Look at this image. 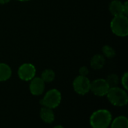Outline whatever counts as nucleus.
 Listing matches in <instances>:
<instances>
[{
    "mask_svg": "<svg viewBox=\"0 0 128 128\" xmlns=\"http://www.w3.org/2000/svg\"><path fill=\"white\" fill-rule=\"evenodd\" d=\"M52 128H64L62 125H60V124H58V125H56L54 126Z\"/></svg>",
    "mask_w": 128,
    "mask_h": 128,
    "instance_id": "21",
    "label": "nucleus"
},
{
    "mask_svg": "<svg viewBox=\"0 0 128 128\" xmlns=\"http://www.w3.org/2000/svg\"><path fill=\"white\" fill-rule=\"evenodd\" d=\"M91 81L87 76L78 75L73 81V88L74 91L80 95H86L90 91Z\"/></svg>",
    "mask_w": 128,
    "mask_h": 128,
    "instance_id": "5",
    "label": "nucleus"
},
{
    "mask_svg": "<svg viewBox=\"0 0 128 128\" xmlns=\"http://www.w3.org/2000/svg\"><path fill=\"white\" fill-rule=\"evenodd\" d=\"M105 65V57L103 54H95L90 60V66L95 70L101 69Z\"/></svg>",
    "mask_w": 128,
    "mask_h": 128,
    "instance_id": "11",
    "label": "nucleus"
},
{
    "mask_svg": "<svg viewBox=\"0 0 128 128\" xmlns=\"http://www.w3.org/2000/svg\"><path fill=\"white\" fill-rule=\"evenodd\" d=\"M110 128H128V119L126 116L120 115L112 120Z\"/></svg>",
    "mask_w": 128,
    "mask_h": 128,
    "instance_id": "12",
    "label": "nucleus"
},
{
    "mask_svg": "<svg viewBox=\"0 0 128 128\" xmlns=\"http://www.w3.org/2000/svg\"><path fill=\"white\" fill-rule=\"evenodd\" d=\"M45 90V82L40 77H34L29 84V91L34 96L43 94Z\"/></svg>",
    "mask_w": 128,
    "mask_h": 128,
    "instance_id": "8",
    "label": "nucleus"
},
{
    "mask_svg": "<svg viewBox=\"0 0 128 128\" xmlns=\"http://www.w3.org/2000/svg\"><path fill=\"white\" fill-rule=\"evenodd\" d=\"M12 75L10 67L4 63H0V82L8 81Z\"/></svg>",
    "mask_w": 128,
    "mask_h": 128,
    "instance_id": "13",
    "label": "nucleus"
},
{
    "mask_svg": "<svg viewBox=\"0 0 128 128\" xmlns=\"http://www.w3.org/2000/svg\"><path fill=\"white\" fill-rule=\"evenodd\" d=\"M106 96L109 102L115 106L122 107L128 104V93L124 88H121L118 86L110 88Z\"/></svg>",
    "mask_w": 128,
    "mask_h": 128,
    "instance_id": "2",
    "label": "nucleus"
},
{
    "mask_svg": "<svg viewBox=\"0 0 128 128\" xmlns=\"http://www.w3.org/2000/svg\"><path fill=\"white\" fill-rule=\"evenodd\" d=\"M62 102V94L57 89H51L48 91L44 97L40 100V104L42 106L47 107L51 109L57 108Z\"/></svg>",
    "mask_w": 128,
    "mask_h": 128,
    "instance_id": "4",
    "label": "nucleus"
},
{
    "mask_svg": "<svg viewBox=\"0 0 128 128\" xmlns=\"http://www.w3.org/2000/svg\"><path fill=\"white\" fill-rule=\"evenodd\" d=\"M10 0H0V4L1 5H4V4H7L10 2Z\"/></svg>",
    "mask_w": 128,
    "mask_h": 128,
    "instance_id": "20",
    "label": "nucleus"
},
{
    "mask_svg": "<svg viewBox=\"0 0 128 128\" xmlns=\"http://www.w3.org/2000/svg\"><path fill=\"white\" fill-rule=\"evenodd\" d=\"M40 78L45 83H50L54 81L56 78V73L52 69H46L42 72Z\"/></svg>",
    "mask_w": 128,
    "mask_h": 128,
    "instance_id": "14",
    "label": "nucleus"
},
{
    "mask_svg": "<svg viewBox=\"0 0 128 128\" xmlns=\"http://www.w3.org/2000/svg\"><path fill=\"white\" fill-rule=\"evenodd\" d=\"M112 120L111 112L107 109L94 111L89 118V124L92 128H108Z\"/></svg>",
    "mask_w": 128,
    "mask_h": 128,
    "instance_id": "1",
    "label": "nucleus"
},
{
    "mask_svg": "<svg viewBox=\"0 0 128 128\" xmlns=\"http://www.w3.org/2000/svg\"><path fill=\"white\" fill-rule=\"evenodd\" d=\"M40 118L46 124H52L54 122L56 116L52 109L43 106L40 111Z\"/></svg>",
    "mask_w": 128,
    "mask_h": 128,
    "instance_id": "9",
    "label": "nucleus"
},
{
    "mask_svg": "<svg viewBox=\"0 0 128 128\" xmlns=\"http://www.w3.org/2000/svg\"><path fill=\"white\" fill-rule=\"evenodd\" d=\"M79 73H80V75L87 76L88 75V73H89V70H88L87 66H83L80 67V69H79Z\"/></svg>",
    "mask_w": 128,
    "mask_h": 128,
    "instance_id": "18",
    "label": "nucleus"
},
{
    "mask_svg": "<svg viewBox=\"0 0 128 128\" xmlns=\"http://www.w3.org/2000/svg\"><path fill=\"white\" fill-rule=\"evenodd\" d=\"M17 1H20V2H28V1H30V0H17Z\"/></svg>",
    "mask_w": 128,
    "mask_h": 128,
    "instance_id": "22",
    "label": "nucleus"
},
{
    "mask_svg": "<svg viewBox=\"0 0 128 128\" xmlns=\"http://www.w3.org/2000/svg\"><path fill=\"white\" fill-rule=\"evenodd\" d=\"M110 88L117 87L119 84V78L116 74H110L107 76L106 79Z\"/></svg>",
    "mask_w": 128,
    "mask_h": 128,
    "instance_id": "16",
    "label": "nucleus"
},
{
    "mask_svg": "<svg viewBox=\"0 0 128 128\" xmlns=\"http://www.w3.org/2000/svg\"><path fill=\"white\" fill-rule=\"evenodd\" d=\"M110 87L104 78H97L91 82L90 91H92L95 96L98 97H104L106 95Z\"/></svg>",
    "mask_w": 128,
    "mask_h": 128,
    "instance_id": "6",
    "label": "nucleus"
},
{
    "mask_svg": "<svg viewBox=\"0 0 128 128\" xmlns=\"http://www.w3.org/2000/svg\"><path fill=\"white\" fill-rule=\"evenodd\" d=\"M102 52H103V55L104 56V57H107L109 59H112L115 57L116 54L115 49L110 45H104L102 48Z\"/></svg>",
    "mask_w": 128,
    "mask_h": 128,
    "instance_id": "15",
    "label": "nucleus"
},
{
    "mask_svg": "<svg viewBox=\"0 0 128 128\" xmlns=\"http://www.w3.org/2000/svg\"><path fill=\"white\" fill-rule=\"evenodd\" d=\"M112 32L117 36L125 37L128 35V16L118 15L115 16L110 23Z\"/></svg>",
    "mask_w": 128,
    "mask_h": 128,
    "instance_id": "3",
    "label": "nucleus"
},
{
    "mask_svg": "<svg viewBox=\"0 0 128 128\" xmlns=\"http://www.w3.org/2000/svg\"><path fill=\"white\" fill-rule=\"evenodd\" d=\"M123 7L124 4L120 0H112L109 5V10L114 17L122 14L124 15Z\"/></svg>",
    "mask_w": 128,
    "mask_h": 128,
    "instance_id": "10",
    "label": "nucleus"
},
{
    "mask_svg": "<svg viewBox=\"0 0 128 128\" xmlns=\"http://www.w3.org/2000/svg\"><path fill=\"white\" fill-rule=\"evenodd\" d=\"M36 74V69L35 66L32 63H23L22 64L18 70H17V75L18 77L22 80L25 81H31L34 77H35Z\"/></svg>",
    "mask_w": 128,
    "mask_h": 128,
    "instance_id": "7",
    "label": "nucleus"
},
{
    "mask_svg": "<svg viewBox=\"0 0 128 128\" xmlns=\"http://www.w3.org/2000/svg\"><path fill=\"white\" fill-rule=\"evenodd\" d=\"M128 72H124V75H122V78H121V83L123 87V88L125 91H128Z\"/></svg>",
    "mask_w": 128,
    "mask_h": 128,
    "instance_id": "17",
    "label": "nucleus"
},
{
    "mask_svg": "<svg viewBox=\"0 0 128 128\" xmlns=\"http://www.w3.org/2000/svg\"><path fill=\"white\" fill-rule=\"evenodd\" d=\"M124 4V7H123V9H124V15L125 16H128V1H126Z\"/></svg>",
    "mask_w": 128,
    "mask_h": 128,
    "instance_id": "19",
    "label": "nucleus"
}]
</instances>
